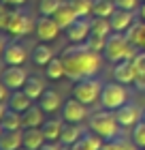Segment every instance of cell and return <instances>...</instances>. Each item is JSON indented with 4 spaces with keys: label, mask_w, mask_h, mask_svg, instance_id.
Here are the masks:
<instances>
[{
    "label": "cell",
    "mask_w": 145,
    "mask_h": 150,
    "mask_svg": "<svg viewBox=\"0 0 145 150\" xmlns=\"http://www.w3.org/2000/svg\"><path fill=\"white\" fill-rule=\"evenodd\" d=\"M6 105H9V110L13 112H19V114H24L28 107L32 105V99L28 97V94L24 92V88L22 90H11L9 94V101H6Z\"/></svg>",
    "instance_id": "cell-19"
},
{
    "label": "cell",
    "mask_w": 145,
    "mask_h": 150,
    "mask_svg": "<svg viewBox=\"0 0 145 150\" xmlns=\"http://www.w3.org/2000/svg\"><path fill=\"white\" fill-rule=\"evenodd\" d=\"M0 2H4L6 6H15V9H19V6H24L28 0H0Z\"/></svg>",
    "instance_id": "cell-41"
},
{
    "label": "cell",
    "mask_w": 145,
    "mask_h": 150,
    "mask_svg": "<svg viewBox=\"0 0 145 150\" xmlns=\"http://www.w3.org/2000/svg\"><path fill=\"white\" fill-rule=\"evenodd\" d=\"M111 22L107 17H92V35H98V37H109L111 35Z\"/></svg>",
    "instance_id": "cell-30"
},
{
    "label": "cell",
    "mask_w": 145,
    "mask_h": 150,
    "mask_svg": "<svg viewBox=\"0 0 145 150\" xmlns=\"http://www.w3.org/2000/svg\"><path fill=\"white\" fill-rule=\"evenodd\" d=\"M102 86L96 77H88V79H79L75 81L73 86V97L81 101L83 105H94L96 101L100 99V92H102Z\"/></svg>",
    "instance_id": "cell-5"
},
{
    "label": "cell",
    "mask_w": 145,
    "mask_h": 150,
    "mask_svg": "<svg viewBox=\"0 0 145 150\" xmlns=\"http://www.w3.org/2000/svg\"><path fill=\"white\" fill-rule=\"evenodd\" d=\"M137 88H141V90H145V77L141 81H137Z\"/></svg>",
    "instance_id": "cell-46"
},
{
    "label": "cell",
    "mask_w": 145,
    "mask_h": 150,
    "mask_svg": "<svg viewBox=\"0 0 145 150\" xmlns=\"http://www.w3.org/2000/svg\"><path fill=\"white\" fill-rule=\"evenodd\" d=\"M83 127L81 125H75V122H64V127H62V135H60V144L62 146H73L75 142H79L83 137Z\"/></svg>",
    "instance_id": "cell-17"
},
{
    "label": "cell",
    "mask_w": 145,
    "mask_h": 150,
    "mask_svg": "<svg viewBox=\"0 0 145 150\" xmlns=\"http://www.w3.org/2000/svg\"><path fill=\"white\" fill-rule=\"evenodd\" d=\"M68 4L75 9V13H77L79 17H90V15H92L94 0H68Z\"/></svg>",
    "instance_id": "cell-32"
},
{
    "label": "cell",
    "mask_w": 145,
    "mask_h": 150,
    "mask_svg": "<svg viewBox=\"0 0 145 150\" xmlns=\"http://www.w3.org/2000/svg\"><path fill=\"white\" fill-rule=\"evenodd\" d=\"M0 79L6 84L9 90H22L24 84H26V79H28V73H26L22 67H6Z\"/></svg>",
    "instance_id": "cell-12"
},
{
    "label": "cell",
    "mask_w": 145,
    "mask_h": 150,
    "mask_svg": "<svg viewBox=\"0 0 145 150\" xmlns=\"http://www.w3.org/2000/svg\"><path fill=\"white\" fill-rule=\"evenodd\" d=\"M2 133H4V129H2V125H0V135H2Z\"/></svg>",
    "instance_id": "cell-47"
},
{
    "label": "cell",
    "mask_w": 145,
    "mask_h": 150,
    "mask_svg": "<svg viewBox=\"0 0 145 150\" xmlns=\"http://www.w3.org/2000/svg\"><path fill=\"white\" fill-rule=\"evenodd\" d=\"M90 118L88 114V105H83L81 101H77L75 97L66 99L64 105H62V120L64 122H75V125H81L83 120Z\"/></svg>",
    "instance_id": "cell-8"
},
{
    "label": "cell",
    "mask_w": 145,
    "mask_h": 150,
    "mask_svg": "<svg viewBox=\"0 0 145 150\" xmlns=\"http://www.w3.org/2000/svg\"><path fill=\"white\" fill-rule=\"evenodd\" d=\"M109 22H111V30L113 32H126L130 26L134 24V11L115 9V13L109 17Z\"/></svg>",
    "instance_id": "cell-13"
},
{
    "label": "cell",
    "mask_w": 145,
    "mask_h": 150,
    "mask_svg": "<svg viewBox=\"0 0 145 150\" xmlns=\"http://www.w3.org/2000/svg\"><path fill=\"white\" fill-rule=\"evenodd\" d=\"M45 75H47L49 79H53V81L64 77V75H66V69H64V62H62V58H56V56H53L51 62L45 67Z\"/></svg>",
    "instance_id": "cell-29"
},
{
    "label": "cell",
    "mask_w": 145,
    "mask_h": 150,
    "mask_svg": "<svg viewBox=\"0 0 145 150\" xmlns=\"http://www.w3.org/2000/svg\"><path fill=\"white\" fill-rule=\"evenodd\" d=\"M4 47H6V39L0 35V54H4Z\"/></svg>",
    "instance_id": "cell-45"
},
{
    "label": "cell",
    "mask_w": 145,
    "mask_h": 150,
    "mask_svg": "<svg viewBox=\"0 0 145 150\" xmlns=\"http://www.w3.org/2000/svg\"><path fill=\"white\" fill-rule=\"evenodd\" d=\"M39 150H68L66 146H62L60 142H45L43 146H41Z\"/></svg>",
    "instance_id": "cell-39"
},
{
    "label": "cell",
    "mask_w": 145,
    "mask_h": 150,
    "mask_svg": "<svg viewBox=\"0 0 145 150\" xmlns=\"http://www.w3.org/2000/svg\"><path fill=\"white\" fill-rule=\"evenodd\" d=\"M105 144L102 137H98L96 133H83V137L79 142H75L73 146H68V150H100V146Z\"/></svg>",
    "instance_id": "cell-22"
},
{
    "label": "cell",
    "mask_w": 145,
    "mask_h": 150,
    "mask_svg": "<svg viewBox=\"0 0 145 150\" xmlns=\"http://www.w3.org/2000/svg\"><path fill=\"white\" fill-rule=\"evenodd\" d=\"M115 118H117V122H120V127L132 129L137 122L143 120V112L139 110V105H134V103H124L122 107L115 110Z\"/></svg>",
    "instance_id": "cell-9"
},
{
    "label": "cell",
    "mask_w": 145,
    "mask_h": 150,
    "mask_svg": "<svg viewBox=\"0 0 145 150\" xmlns=\"http://www.w3.org/2000/svg\"><path fill=\"white\" fill-rule=\"evenodd\" d=\"M9 15H11V11L6 9V4H4V2H0V30H6Z\"/></svg>",
    "instance_id": "cell-38"
},
{
    "label": "cell",
    "mask_w": 145,
    "mask_h": 150,
    "mask_svg": "<svg viewBox=\"0 0 145 150\" xmlns=\"http://www.w3.org/2000/svg\"><path fill=\"white\" fill-rule=\"evenodd\" d=\"M105 58L109 62H122V60H132L134 54H137V47L130 43L126 39V35H122V32H113V35L107 37V45H105Z\"/></svg>",
    "instance_id": "cell-3"
},
{
    "label": "cell",
    "mask_w": 145,
    "mask_h": 150,
    "mask_svg": "<svg viewBox=\"0 0 145 150\" xmlns=\"http://www.w3.org/2000/svg\"><path fill=\"white\" fill-rule=\"evenodd\" d=\"M60 32H62V28L56 24V19H53V17H47V15L36 17L34 35H36L39 41H43V43H51V41H56L60 37Z\"/></svg>",
    "instance_id": "cell-7"
},
{
    "label": "cell",
    "mask_w": 145,
    "mask_h": 150,
    "mask_svg": "<svg viewBox=\"0 0 145 150\" xmlns=\"http://www.w3.org/2000/svg\"><path fill=\"white\" fill-rule=\"evenodd\" d=\"M22 133H24V148L28 150H39L47 142L41 129H24Z\"/></svg>",
    "instance_id": "cell-24"
},
{
    "label": "cell",
    "mask_w": 145,
    "mask_h": 150,
    "mask_svg": "<svg viewBox=\"0 0 145 150\" xmlns=\"http://www.w3.org/2000/svg\"><path fill=\"white\" fill-rule=\"evenodd\" d=\"M2 58H4V62L9 67H22L26 60H28V50H26L22 43L13 41V43H6Z\"/></svg>",
    "instance_id": "cell-11"
},
{
    "label": "cell",
    "mask_w": 145,
    "mask_h": 150,
    "mask_svg": "<svg viewBox=\"0 0 145 150\" xmlns=\"http://www.w3.org/2000/svg\"><path fill=\"white\" fill-rule=\"evenodd\" d=\"M22 131H4L0 135V150H19V148H24V133Z\"/></svg>",
    "instance_id": "cell-21"
},
{
    "label": "cell",
    "mask_w": 145,
    "mask_h": 150,
    "mask_svg": "<svg viewBox=\"0 0 145 150\" xmlns=\"http://www.w3.org/2000/svg\"><path fill=\"white\" fill-rule=\"evenodd\" d=\"M124 35H126V39L137 47V50H143V43H145V22H134Z\"/></svg>",
    "instance_id": "cell-26"
},
{
    "label": "cell",
    "mask_w": 145,
    "mask_h": 150,
    "mask_svg": "<svg viewBox=\"0 0 145 150\" xmlns=\"http://www.w3.org/2000/svg\"><path fill=\"white\" fill-rule=\"evenodd\" d=\"M53 19H56V24L60 26L62 30H68V28H71V26L79 19V15L75 13V9H73L68 2H64V4L58 9V13L53 15Z\"/></svg>",
    "instance_id": "cell-18"
},
{
    "label": "cell",
    "mask_w": 145,
    "mask_h": 150,
    "mask_svg": "<svg viewBox=\"0 0 145 150\" xmlns=\"http://www.w3.org/2000/svg\"><path fill=\"white\" fill-rule=\"evenodd\" d=\"M132 64H134V71H137V81H141L145 77V50L134 54Z\"/></svg>",
    "instance_id": "cell-34"
},
{
    "label": "cell",
    "mask_w": 145,
    "mask_h": 150,
    "mask_svg": "<svg viewBox=\"0 0 145 150\" xmlns=\"http://www.w3.org/2000/svg\"><path fill=\"white\" fill-rule=\"evenodd\" d=\"M90 35H92V17H79L66 30V37L71 43H85Z\"/></svg>",
    "instance_id": "cell-10"
},
{
    "label": "cell",
    "mask_w": 145,
    "mask_h": 150,
    "mask_svg": "<svg viewBox=\"0 0 145 150\" xmlns=\"http://www.w3.org/2000/svg\"><path fill=\"white\" fill-rule=\"evenodd\" d=\"M143 150H145V148H143Z\"/></svg>",
    "instance_id": "cell-52"
},
{
    "label": "cell",
    "mask_w": 145,
    "mask_h": 150,
    "mask_svg": "<svg viewBox=\"0 0 145 150\" xmlns=\"http://www.w3.org/2000/svg\"><path fill=\"white\" fill-rule=\"evenodd\" d=\"M45 90H47V86H45L43 77H39V75H28V79H26V84H24V92L28 94L32 101H39Z\"/></svg>",
    "instance_id": "cell-20"
},
{
    "label": "cell",
    "mask_w": 145,
    "mask_h": 150,
    "mask_svg": "<svg viewBox=\"0 0 145 150\" xmlns=\"http://www.w3.org/2000/svg\"><path fill=\"white\" fill-rule=\"evenodd\" d=\"M111 142H113L115 150H139V146L132 142V137H115Z\"/></svg>",
    "instance_id": "cell-36"
},
{
    "label": "cell",
    "mask_w": 145,
    "mask_h": 150,
    "mask_svg": "<svg viewBox=\"0 0 145 150\" xmlns=\"http://www.w3.org/2000/svg\"><path fill=\"white\" fill-rule=\"evenodd\" d=\"M124 103H128V90L124 88V84L113 81V84H105L100 92V105L105 110L115 112L117 107H122Z\"/></svg>",
    "instance_id": "cell-6"
},
{
    "label": "cell",
    "mask_w": 145,
    "mask_h": 150,
    "mask_svg": "<svg viewBox=\"0 0 145 150\" xmlns=\"http://www.w3.org/2000/svg\"><path fill=\"white\" fill-rule=\"evenodd\" d=\"M9 94H11V90L6 88L4 81L0 79V103H6V101H9Z\"/></svg>",
    "instance_id": "cell-40"
},
{
    "label": "cell",
    "mask_w": 145,
    "mask_h": 150,
    "mask_svg": "<svg viewBox=\"0 0 145 150\" xmlns=\"http://www.w3.org/2000/svg\"><path fill=\"white\" fill-rule=\"evenodd\" d=\"M36 26V19H34L30 13H26L22 9H15L11 11L9 15V24H6V32L15 39H22V37H28L30 32L34 30Z\"/></svg>",
    "instance_id": "cell-4"
},
{
    "label": "cell",
    "mask_w": 145,
    "mask_h": 150,
    "mask_svg": "<svg viewBox=\"0 0 145 150\" xmlns=\"http://www.w3.org/2000/svg\"><path fill=\"white\" fill-rule=\"evenodd\" d=\"M62 4H64V0H39V13L47 15V17H53Z\"/></svg>",
    "instance_id": "cell-31"
},
{
    "label": "cell",
    "mask_w": 145,
    "mask_h": 150,
    "mask_svg": "<svg viewBox=\"0 0 145 150\" xmlns=\"http://www.w3.org/2000/svg\"><path fill=\"white\" fill-rule=\"evenodd\" d=\"M22 116H24V129H41V127H43V122L47 120L45 118V110L41 105H34V103Z\"/></svg>",
    "instance_id": "cell-15"
},
{
    "label": "cell",
    "mask_w": 145,
    "mask_h": 150,
    "mask_svg": "<svg viewBox=\"0 0 145 150\" xmlns=\"http://www.w3.org/2000/svg\"><path fill=\"white\" fill-rule=\"evenodd\" d=\"M62 62L66 69V77L73 81L94 77L100 71V54L92 52L85 43H73L71 47H66L62 54Z\"/></svg>",
    "instance_id": "cell-1"
},
{
    "label": "cell",
    "mask_w": 145,
    "mask_h": 150,
    "mask_svg": "<svg viewBox=\"0 0 145 150\" xmlns=\"http://www.w3.org/2000/svg\"><path fill=\"white\" fill-rule=\"evenodd\" d=\"M130 137H132V142L137 146H139L141 150L145 148V122H137V125L132 127V133H130Z\"/></svg>",
    "instance_id": "cell-33"
},
{
    "label": "cell",
    "mask_w": 145,
    "mask_h": 150,
    "mask_svg": "<svg viewBox=\"0 0 145 150\" xmlns=\"http://www.w3.org/2000/svg\"><path fill=\"white\" fill-rule=\"evenodd\" d=\"M2 129L4 131H22L24 129V116L19 114V112H13V110H9L4 114V118H2Z\"/></svg>",
    "instance_id": "cell-27"
},
{
    "label": "cell",
    "mask_w": 145,
    "mask_h": 150,
    "mask_svg": "<svg viewBox=\"0 0 145 150\" xmlns=\"http://www.w3.org/2000/svg\"><path fill=\"white\" fill-rule=\"evenodd\" d=\"M143 50H145V43H143Z\"/></svg>",
    "instance_id": "cell-50"
},
{
    "label": "cell",
    "mask_w": 145,
    "mask_h": 150,
    "mask_svg": "<svg viewBox=\"0 0 145 150\" xmlns=\"http://www.w3.org/2000/svg\"><path fill=\"white\" fill-rule=\"evenodd\" d=\"M19 150H28V148H19Z\"/></svg>",
    "instance_id": "cell-49"
},
{
    "label": "cell",
    "mask_w": 145,
    "mask_h": 150,
    "mask_svg": "<svg viewBox=\"0 0 145 150\" xmlns=\"http://www.w3.org/2000/svg\"><path fill=\"white\" fill-rule=\"evenodd\" d=\"M6 112H9V105H6V103H0V122H2V118H4Z\"/></svg>",
    "instance_id": "cell-42"
},
{
    "label": "cell",
    "mask_w": 145,
    "mask_h": 150,
    "mask_svg": "<svg viewBox=\"0 0 145 150\" xmlns=\"http://www.w3.org/2000/svg\"><path fill=\"white\" fill-rule=\"evenodd\" d=\"M88 127H90L92 133H96L98 137H102V142L115 139L117 131H120V122H117V118H115V112H111V110L94 112L88 118Z\"/></svg>",
    "instance_id": "cell-2"
},
{
    "label": "cell",
    "mask_w": 145,
    "mask_h": 150,
    "mask_svg": "<svg viewBox=\"0 0 145 150\" xmlns=\"http://www.w3.org/2000/svg\"><path fill=\"white\" fill-rule=\"evenodd\" d=\"M113 79L120 81V84H132L137 81V71H134V64L132 60H122L113 67Z\"/></svg>",
    "instance_id": "cell-14"
},
{
    "label": "cell",
    "mask_w": 145,
    "mask_h": 150,
    "mask_svg": "<svg viewBox=\"0 0 145 150\" xmlns=\"http://www.w3.org/2000/svg\"><path fill=\"white\" fill-rule=\"evenodd\" d=\"M100 150H115L113 148V142H105V144L100 146Z\"/></svg>",
    "instance_id": "cell-44"
},
{
    "label": "cell",
    "mask_w": 145,
    "mask_h": 150,
    "mask_svg": "<svg viewBox=\"0 0 145 150\" xmlns=\"http://www.w3.org/2000/svg\"><path fill=\"white\" fill-rule=\"evenodd\" d=\"M115 2L113 0H94V4H92V17H111L113 13H115Z\"/></svg>",
    "instance_id": "cell-28"
},
{
    "label": "cell",
    "mask_w": 145,
    "mask_h": 150,
    "mask_svg": "<svg viewBox=\"0 0 145 150\" xmlns=\"http://www.w3.org/2000/svg\"><path fill=\"white\" fill-rule=\"evenodd\" d=\"M117 9H124V11H137L141 4V0H113Z\"/></svg>",
    "instance_id": "cell-37"
},
{
    "label": "cell",
    "mask_w": 145,
    "mask_h": 150,
    "mask_svg": "<svg viewBox=\"0 0 145 150\" xmlns=\"http://www.w3.org/2000/svg\"><path fill=\"white\" fill-rule=\"evenodd\" d=\"M39 105L45 110V114H53V112L62 110L64 101H62V97H60L58 90H53V88H47V90L43 92V97L39 99Z\"/></svg>",
    "instance_id": "cell-16"
},
{
    "label": "cell",
    "mask_w": 145,
    "mask_h": 150,
    "mask_svg": "<svg viewBox=\"0 0 145 150\" xmlns=\"http://www.w3.org/2000/svg\"><path fill=\"white\" fill-rule=\"evenodd\" d=\"M141 2H145V0H141Z\"/></svg>",
    "instance_id": "cell-51"
},
{
    "label": "cell",
    "mask_w": 145,
    "mask_h": 150,
    "mask_svg": "<svg viewBox=\"0 0 145 150\" xmlns=\"http://www.w3.org/2000/svg\"><path fill=\"white\" fill-rule=\"evenodd\" d=\"M143 122H145V110H143Z\"/></svg>",
    "instance_id": "cell-48"
},
{
    "label": "cell",
    "mask_w": 145,
    "mask_h": 150,
    "mask_svg": "<svg viewBox=\"0 0 145 150\" xmlns=\"http://www.w3.org/2000/svg\"><path fill=\"white\" fill-rule=\"evenodd\" d=\"M139 17H141V22H145V2L139 4Z\"/></svg>",
    "instance_id": "cell-43"
},
{
    "label": "cell",
    "mask_w": 145,
    "mask_h": 150,
    "mask_svg": "<svg viewBox=\"0 0 145 150\" xmlns=\"http://www.w3.org/2000/svg\"><path fill=\"white\" fill-rule=\"evenodd\" d=\"M51 58H53V52H51V47L49 43H41L36 47H32V62L34 64H39V67H47L51 62Z\"/></svg>",
    "instance_id": "cell-25"
},
{
    "label": "cell",
    "mask_w": 145,
    "mask_h": 150,
    "mask_svg": "<svg viewBox=\"0 0 145 150\" xmlns=\"http://www.w3.org/2000/svg\"><path fill=\"white\" fill-rule=\"evenodd\" d=\"M62 127H64V120L49 118V120H45V122H43L41 131H43V135H45V139H47V142H60Z\"/></svg>",
    "instance_id": "cell-23"
},
{
    "label": "cell",
    "mask_w": 145,
    "mask_h": 150,
    "mask_svg": "<svg viewBox=\"0 0 145 150\" xmlns=\"http://www.w3.org/2000/svg\"><path fill=\"white\" fill-rule=\"evenodd\" d=\"M85 45H88L92 52L100 54V52H105L107 39H105V37H98V35H90V37H88V41H85Z\"/></svg>",
    "instance_id": "cell-35"
}]
</instances>
